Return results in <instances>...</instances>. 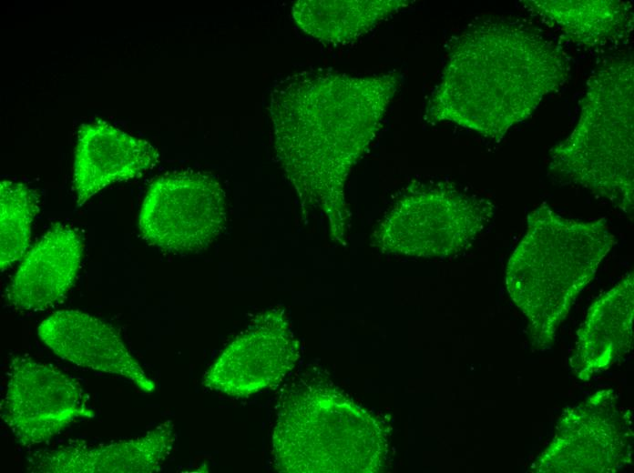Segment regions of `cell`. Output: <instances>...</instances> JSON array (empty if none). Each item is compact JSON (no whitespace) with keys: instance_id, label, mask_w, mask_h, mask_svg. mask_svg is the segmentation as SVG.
<instances>
[{"instance_id":"cell-15","label":"cell","mask_w":634,"mask_h":473,"mask_svg":"<svg viewBox=\"0 0 634 473\" xmlns=\"http://www.w3.org/2000/svg\"><path fill=\"white\" fill-rule=\"evenodd\" d=\"M409 4L404 0H301L293 5L292 16L314 38L343 44L366 34Z\"/></svg>"},{"instance_id":"cell-13","label":"cell","mask_w":634,"mask_h":473,"mask_svg":"<svg viewBox=\"0 0 634 473\" xmlns=\"http://www.w3.org/2000/svg\"><path fill=\"white\" fill-rule=\"evenodd\" d=\"M166 422L143 436L88 448L75 445L35 456L28 470L36 473H149L158 470L174 443Z\"/></svg>"},{"instance_id":"cell-11","label":"cell","mask_w":634,"mask_h":473,"mask_svg":"<svg viewBox=\"0 0 634 473\" xmlns=\"http://www.w3.org/2000/svg\"><path fill=\"white\" fill-rule=\"evenodd\" d=\"M158 158L149 142L100 119L81 125L74 165L77 206L112 183L139 176L155 166Z\"/></svg>"},{"instance_id":"cell-6","label":"cell","mask_w":634,"mask_h":473,"mask_svg":"<svg viewBox=\"0 0 634 473\" xmlns=\"http://www.w3.org/2000/svg\"><path fill=\"white\" fill-rule=\"evenodd\" d=\"M613 390L597 392L570 408L552 442L537 460V472H616L631 462L632 419L615 405Z\"/></svg>"},{"instance_id":"cell-7","label":"cell","mask_w":634,"mask_h":473,"mask_svg":"<svg viewBox=\"0 0 634 473\" xmlns=\"http://www.w3.org/2000/svg\"><path fill=\"white\" fill-rule=\"evenodd\" d=\"M1 417L22 446L50 440L77 418L94 411L78 382L57 368L15 357L1 404Z\"/></svg>"},{"instance_id":"cell-17","label":"cell","mask_w":634,"mask_h":473,"mask_svg":"<svg viewBox=\"0 0 634 473\" xmlns=\"http://www.w3.org/2000/svg\"><path fill=\"white\" fill-rule=\"evenodd\" d=\"M39 211L38 194L23 183L0 184V267L9 268L29 246L31 225Z\"/></svg>"},{"instance_id":"cell-1","label":"cell","mask_w":634,"mask_h":473,"mask_svg":"<svg viewBox=\"0 0 634 473\" xmlns=\"http://www.w3.org/2000/svg\"><path fill=\"white\" fill-rule=\"evenodd\" d=\"M398 80L395 73L315 69L287 75L270 92L278 162L302 208L321 209L335 237L344 235L347 176L380 130Z\"/></svg>"},{"instance_id":"cell-10","label":"cell","mask_w":634,"mask_h":473,"mask_svg":"<svg viewBox=\"0 0 634 473\" xmlns=\"http://www.w3.org/2000/svg\"><path fill=\"white\" fill-rule=\"evenodd\" d=\"M38 336L56 355L66 361L124 377L144 392L155 388L117 330L87 313L57 311L40 324Z\"/></svg>"},{"instance_id":"cell-8","label":"cell","mask_w":634,"mask_h":473,"mask_svg":"<svg viewBox=\"0 0 634 473\" xmlns=\"http://www.w3.org/2000/svg\"><path fill=\"white\" fill-rule=\"evenodd\" d=\"M494 215L490 201L439 182L413 186L391 217L412 222L414 254L445 257L466 248Z\"/></svg>"},{"instance_id":"cell-14","label":"cell","mask_w":634,"mask_h":473,"mask_svg":"<svg viewBox=\"0 0 634 473\" xmlns=\"http://www.w3.org/2000/svg\"><path fill=\"white\" fill-rule=\"evenodd\" d=\"M633 283V274L626 275L589 307L569 359L581 380H588L631 350Z\"/></svg>"},{"instance_id":"cell-9","label":"cell","mask_w":634,"mask_h":473,"mask_svg":"<svg viewBox=\"0 0 634 473\" xmlns=\"http://www.w3.org/2000/svg\"><path fill=\"white\" fill-rule=\"evenodd\" d=\"M293 343L281 312L266 311L226 347L206 374L204 383L236 397L270 387L291 369Z\"/></svg>"},{"instance_id":"cell-16","label":"cell","mask_w":634,"mask_h":473,"mask_svg":"<svg viewBox=\"0 0 634 473\" xmlns=\"http://www.w3.org/2000/svg\"><path fill=\"white\" fill-rule=\"evenodd\" d=\"M523 5L559 27L572 41L588 46L624 38L633 25L629 3L620 1H523Z\"/></svg>"},{"instance_id":"cell-3","label":"cell","mask_w":634,"mask_h":473,"mask_svg":"<svg viewBox=\"0 0 634 473\" xmlns=\"http://www.w3.org/2000/svg\"><path fill=\"white\" fill-rule=\"evenodd\" d=\"M615 244L604 219L579 221L541 205L506 270L507 292L528 321L532 345L548 347L571 305Z\"/></svg>"},{"instance_id":"cell-12","label":"cell","mask_w":634,"mask_h":473,"mask_svg":"<svg viewBox=\"0 0 634 473\" xmlns=\"http://www.w3.org/2000/svg\"><path fill=\"white\" fill-rule=\"evenodd\" d=\"M83 250L75 228L54 225L25 256L7 287L9 303L33 311L60 303L75 282Z\"/></svg>"},{"instance_id":"cell-2","label":"cell","mask_w":634,"mask_h":473,"mask_svg":"<svg viewBox=\"0 0 634 473\" xmlns=\"http://www.w3.org/2000/svg\"><path fill=\"white\" fill-rule=\"evenodd\" d=\"M569 72L567 54L533 25L513 16L481 18L454 39L425 119L498 140Z\"/></svg>"},{"instance_id":"cell-4","label":"cell","mask_w":634,"mask_h":473,"mask_svg":"<svg viewBox=\"0 0 634 473\" xmlns=\"http://www.w3.org/2000/svg\"><path fill=\"white\" fill-rule=\"evenodd\" d=\"M633 57L613 59L588 82L571 134L549 152V172L633 212Z\"/></svg>"},{"instance_id":"cell-5","label":"cell","mask_w":634,"mask_h":473,"mask_svg":"<svg viewBox=\"0 0 634 473\" xmlns=\"http://www.w3.org/2000/svg\"><path fill=\"white\" fill-rule=\"evenodd\" d=\"M226 202L219 182L200 172L167 174L155 180L138 217L142 237L172 253L209 247L226 223Z\"/></svg>"}]
</instances>
